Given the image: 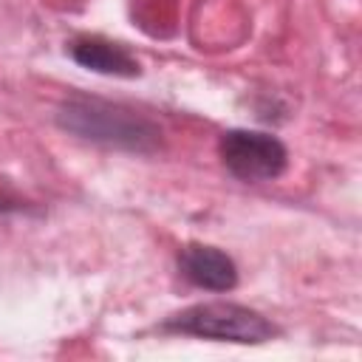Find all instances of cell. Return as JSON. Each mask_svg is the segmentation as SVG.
Here are the masks:
<instances>
[{"instance_id": "1", "label": "cell", "mask_w": 362, "mask_h": 362, "mask_svg": "<svg viewBox=\"0 0 362 362\" xmlns=\"http://www.w3.org/2000/svg\"><path fill=\"white\" fill-rule=\"evenodd\" d=\"M57 124L71 136L127 153H156L161 147V130L150 119L105 99H65L57 110Z\"/></svg>"}, {"instance_id": "2", "label": "cell", "mask_w": 362, "mask_h": 362, "mask_svg": "<svg viewBox=\"0 0 362 362\" xmlns=\"http://www.w3.org/2000/svg\"><path fill=\"white\" fill-rule=\"evenodd\" d=\"M164 331L218 339V342H238V345H260L269 342L277 328L257 311L238 305V303H198L164 322Z\"/></svg>"}, {"instance_id": "3", "label": "cell", "mask_w": 362, "mask_h": 362, "mask_svg": "<svg viewBox=\"0 0 362 362\" xmlns=\"http://www.w3.org/2000/svg\"><path fill=\"white\" fill-rule=\"evenodd\" d=\"M218 153H221L226 173L246 184L274 181L288 164V153H286L283 141L269 133H257V130L223 133Z\"/></svg>"}, {"instance_id": "4", "label": "cell", "mask_w": 362, "mask_h": 362, "mask_svg": "<svg viewBox=\"0 0 362 362\" xmlns=\"http://www.w3.org/2000/svg\"><path fill=\"white\" fill-rule=\"evenodd\" d=\"M178 269H181L184 280H189L192 286L206 288V291H229V288L238 286L235 260L226 252L215 249V246L192 243V246L181 249Z\"/></svg>"}, {"instance_id": "5", "label": "cell", "mask_w": 362, "mask_h": 362, "mask_svg": "<svg viewBox=\"0 0 362 362\" xmlns=\"http://www.w3.org/2000/svg\"><path fill=\"white\" fill-rule=\"evenodd\" d=\"M71 59L88 71L107 76H139V59L119 42L102 37H76L71 45Z\"/></svg>"}]
</instances>
